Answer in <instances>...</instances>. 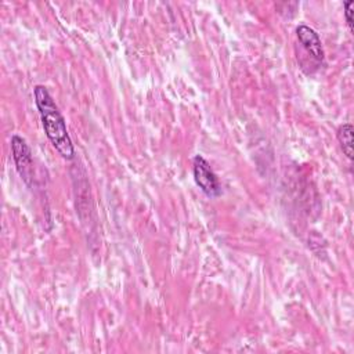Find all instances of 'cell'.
Segmentation results:
<instances>
[{
    "label": "cell",
    "mask_w": 354,
    "mask_h": 354,
    "mask_svg": "<svg viewBox=\"0 0 354 354\" xmlns=\"http://www.w3.org/2000/svg\"><path fill=\"white\" fill-rule=\"evenodd\" d=\"M35 102L39 109L44 133L54 148L65 159H73L75 149L72 140L68 134L65 120L55 105L48 90L43 86L35 87Z\"/></svg>",
    "instance_id": "6da1fadb"
},
{
    "label": "cell",
    "mask_w": 354,
    "mask_h": 354,
    "mask_svg": "<svg viewBox=\"0 0 354 354\" xmlns=\"http://www.w3.org/2000/svg\"><path fill=\"white\" fill-rule=\"evenodd\" d=\"M192 171H194V180L196 183V185L202 189V192L210 198L218 196L221 192L220 188V183L216 177V174L213 173V170L210 169V165L207 163V160L201 156L196 155L192 159Z\"/></svg>",
    "instance_id": "7a4b0ae2"
},
{
    "label": "cell",
    "mask_w": 354,
    "mask_h": 354,
    "mask_svg": "<svg viewBox=\"0 0 354 354\" xmlns=\"http://www.w3.org/2000/svg\"><path fill=\"white\" fill-rule=\"evenodd\" d=\"M11 151L12 158L17 166V170L21 176V178L28 184L32 185L33 183V160H32V152L28 147L26 141L19 136L11 137Z\"/></svg>",
    "instance_id": "3957f363"
},
{
    "label": "cell",
    "mask_w": 354,
    "mask_h": 354,
    "mask_svg": "<svg viewBox=\"0 0 354 354\" xmlns=\"http://www.w3.org/2000/svg\"><path fill=\"white\" fill-rule=\"evenodd\" d=\"M296 36L297 40L300 41V44L303 46V48L306 50V53L317 62V64H322L324 61V48L319 40V36L317 35V32L301 24L296 28Z\"/></svg>",
    "instance_id": "277c9868"
},
{
    "label": "cell",
    "mask_w": 354,
    "mask_h": 354,
    "mask_svg": "<svg viewBox=\"0 0 354 354\" xmlns=\"http://www.w3.org/2000/svg\"><path fill=\"white\" fill-rule=\"evenodd\" d=\"M353 126L350 123H344L337 130V140L344 155L348 159H353Z\"/></svg>",
    "instance_id": "5b68a950"
},
{
    "label": "cell",
    "mask_w": 354,
    "mask_h": 354,
    "mask_svg": "<svg viewBox=\"0 0 354 354\" xmlns=\"http://www.w3.org/2000/svg\"><path fill=\"white\" fill-rule=\"evenodd\" d=\"M353 6H354V1H353V0H348V1H346V3L343 4L346 22H347V26H348L350 32H353Z\"/></svg>",
    "instance_id": "8992f818"
}]
</instances>
